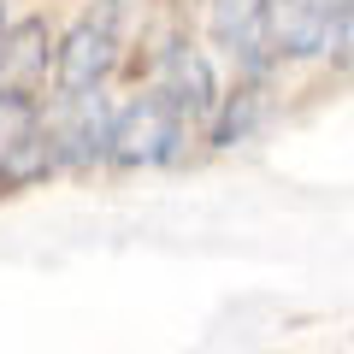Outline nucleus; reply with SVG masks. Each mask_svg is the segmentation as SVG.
Here are the masks:
<instances>
[{"label": "nucleus", "mask_w": 354, "mask_h": 354, "mask_svg": "<svg viewBox=\"0 0 354 354\" xmlns=\"http://www.w3.org/2000/svg\"><path fill=\"white\" fill-rule=\"evenodd\" d=\"M0 24H6V12H0Z\"/></svg>", "instance_id": "8"}, {"label": "nucleus", "mask_w": 354, "mask_h": 354, "mask_svg": "<svg viewBox=\"0 0 354 354\" xmlns=\"http://www.w3.org/2000/svg\"><path fill=\"white\" fill-rule=\"evenodd\" d=\"M160 95L183 113V124H213L225 95H218V77H213V59L189 41H171L160 59Z\"/></svg>", "instance_id": "4"}, {"label": "nucleus", "mask_w": 354, "mask_h": 354, "mask_svg": "<svg viewBox=\"0 0 354 354\" xmlns=\"http://www.w3.org/2000/svg\"><path fill=\"white\" fill-rule=\"evenodd\" d=\"M36 124H41V113H36V101H30L24 88H0V177H6L18 142H24Z\"/></svg>", "instance_id": "7"}, {"label": "nucleus", "mask_w": 354, "mask_h": 354, "mask_svg": "<svg viewBox=\"0 0 354 354\" xmlns=\"http://www.w3.org/2000/svg\"><path fill=\"white\" fill-rule=\"evenodd\" d=\"M183 113H177L165 95H142V101H130L124 113H113V124H106V160L118 165H160L177 153V142H183Z\"/></svg>", "instance_id": "1"}, {"label": "nucleus", "mask_w": 354, "mask_h": 354, "mask_svg": "<svg viewBox=\"0 0 354 354\" xmlns=\"http://www.w3.org/2000/svg\"><path fill=\"white\" fill-rule=\"evenodd\" d=\"M354 0H272L266 18V48H278L283 59H319L342 41Z\"/></svg>", "instance_id": "3"}, {"label": "nucleus", "mask_w": 354, "mask_h": 354, "mask_svg": "<svg viewBox=\"0 0 354 354\" xmlns=\"http://www.w3.org/2000/svg\"><path fill=\"white\" fill-rule=\"evenodd\" d=\"M41 71H48V24L41 18L0 24V88H30Z\"/></svg>", "instance_id": "5"}, {"label": "nucleus", "mask_w": 354, "mask_h": 354, "mask_svg": "<svg viewBox=\"0 0 354 354\" xmlns=\"http://www.w3.org/2000/svg\"><path fill=\"white\" fill-rule=\"evenodd\" d=\"M113 59H118V18L113 12H88L53 48V88H59L65 101H88L106 83Z\"/></svg>", "instance_id": "2"}, {"label": "nucleus", "mask_w": 354, "mask_h": 354, "mask_svg": "<svg viewBox=\"0 0 354 354\" xmlns=\"http://www.w3.org/2000/svg\"><path fill=\"white\" fill-rule=\"evenodd\" d=\"M266 18H272V0H213L207 6V24L213 41L236 59H254L266 48Z\"/></svg>", "instance_id": "6"}]
</instances>
